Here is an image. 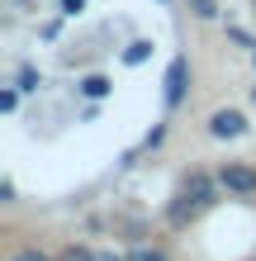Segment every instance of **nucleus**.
<instances>
[{
	"label": "nucleus",
	"instance_id": "f257e3e1",
	"mask_svg": "<svg viewBox=\"0 0 256 261\" xmlns=\"http://www.w3.org/2000/svg\"><path fill=\"white\" fill-rule=\"evenodd\" d=\"M190 81H194L190 57H185V53H176L171 62H166V76H161V105H166V114H176L180 105H185V95H190Z\"/></svg>",
	"mask_w": 256,
	"mask_h": 261
},
{
	"label": "nucleus",
	"instance_id": "f03ea898",
	"mask_svg": "<svg viewBox=\"0 0 256 261\" xmlns=\"http://www.w3.org/2000/svg\"><path fill=\"white\" fill-rule=\"evenodd\" d=\"M180 190H185V199H190L200 214H209V209L223 199V180H218V171H204V166H194V171H185Z\"/></svg>",
	"mask_w": 256,
	"mask_h": 261
},
{
	"label": "nucleus",
	"instance_id": "7ed1b4c3",
	"mask_svg": "<svg viewBox=\"0 0 256 261\" xmlns=\"http://www.w3.org/2000/svg\"><path fill=\"white\" fill-rule=\"evenodd\" d=\"M204 133L214 138V143H233V138L251 133V119H247V110H237V105H218V110L204 119Z\"/></svg>",
	"mask_w": 256,
	"mask_h": 261
},
{
	"label": "nucleus",
	"instance_id": "20e7f679",
	"mask_svg": "<svg viewBox=\"0 0 256 261\" xmlns=\"http://www.w3.org/2000/svg\"><path fill=\"white\" fill-rule=\"evenodd\" d=\"M218 180H223V195H233V199H251L256 195V166L251 162H223Z\"/></svg>",
	"mask_w": 256,
	"mask_h": 261
},
{
	"label": "nucleus",
	"instance_id": "39448f33",
	"mask_svg": "<svg viewBox=\"0 0 256 261\" xmlns=\"http://www.w3.org/2000/svg\"><path fill=\"white\" fill-rule=\"evenodd\" d=\"M76 95L90 100V105H100V100H109V95H114V81H109L104 71H86L81 81H76Z\"/></svg>",
	"mask_w": 256,
	"mask_h": 261
},
{
	"label": "nucleus",
	"instance_id": "423d86ee",
	"mask_svg": "<svg viewBox=\"0 0 256 261\" xmlns=\"http://www.w3.org/2000/svg\"><path fill=\"white\" fill-rule=\"evenodd\" d=\"M161 219H166V228H185V223H194V219H200V209H194L190 199H185V190H176Z\"/></svg>",
	"mask_w": 256,
	"mask_h": 261
},
{
	"label": "nucleus",
	"instance_id": "0eeeda50",
	"mask_svg": "<svg viewBox=\"0 0 256 261\" xmlns=\"http://www.w3.org/2000/svg\"><path fill=\"white\" fill-rule=\"evenodd\" d=\"M14 86H19L24 95H38V90H43V71H38L34 62H24L19 71H14Z\"/></svg>",
	"mask_w": 256,
	"mask_h": 261
},
{
	"label": "nucleus",
	"instance_id": "6e6552de",
	"mask_svg": "<svg viewBox=\"0 0 256 261\" xmlns=\"http://www.w3.org/2000/svg\"><path fill=\"white\" fill-rule=\"evenodd\" d=\"M147 57H152V38H133L124 48V67H143Z\"/></svg>",
	"mask_w": 256,
	"mask_h": 261
},
{
	"label": "nucleus",
	"instance_id": "1a4fd4ad",
	"mask_svg": "<svg viewBox=\"0 0 256 261\" xmlns=\"http://www.w3.org/2000/svg\"><path fill=\"white\" fill-rule=\"evenodd\" d=\"M190 14H194V19H204V24H214L218 19V0H190Z\"/></svg>",
	"mask_w": 256,
	"mask_h": 261
},
{
	"label": "nucleus",
	"instance_id": "9d476101",
	"mask_svg": "<svg viewBox=\"0 0 256 261\" xmlns=\"http://www.w3.org/2000/svg\"><path fill=\"white\" fill-rule=\"evenodd\" d=\"M19 95H24V90L10 81L5 90H0V114H14V110H19Z\"/></svg>",
	"mask_w": 256,
	"mask_h": 261
},
{
	"label": "nucleus",
	"instance_id": "9b49d317",
	"mask_svg": "<svg viewBox=\"0 0 256 261\" xmlns=\"http://www.w3.org/2000/svg\"><path fill=\"white\" fill-rule=\"evenodd\" d=\"M100 252L95 247H81V242H67V247H62V261H95Z\"/></svg>",
	"mask_w": 256,
	"mask_h": 261
},
{
	"label": "nucleus",
	"instance_id": "f8f14e48",
	"mask_svg": "<svg viewBox=\"0 0 256 261\" xmlns=\"http://www.w3.org/2000/svg\"><path fill=\"white\" fill-rule=\"evenodd\" d=\"M5 261H62V256H52V252H38V247H19V252H10Z\"/></svg>",
	"mask_w": 256,
	"mask_h": 261
},
{
	"label": "nucleus",
	"instance_id": "ddd939ff",
	"mask_svg": "<svg viewBox=\"0 0 256 261\" xmlns=\"http://www.w3.org/2000/svg\"><path fill=\"white\" fill-rule=\"evenodd\" d=\"M128 261H171V256H166V247H133Z\"/></svg>",
	"mask_w": 256,
	"mask_h": 261
},
{
	"label": "nucleus",
	"instance_id": "4468645a",
	"mask_svg": "<svg viewBox=\"0 0 256 261\" xmlns=\"http://www.w3.org/2000/svg\"><path fill=\"white\" fill-rule=\"evenodd\" d=\"M161 143H166V124H157L152 133H147V138H143V152H157Z\"/></svg>",
	"mask_w": 256,
	"mask_h": 261
},
{
	"label": "nucleus",
	"instance_id": "2eb2a0df",
	"mask_svg": "<svg viewBox=\"0 0 256 261\" xmlns=\"http://www.w3.org/2000/svg\"><path fill=\"white\" fill-rule=\"evenodd\" d=\"M228 38H233V43H242V48H247V53L256 48V38L247 34V29H237V24H228Z\"/></svg>",
	"mask_w": 256,
	"mask_h": 261
},
{
	"label": "nucleus",
	"instance_id": "dca6fc26",
	"mask_svg": "<svg viewBox=\"0 0 256 261\" xmlns=\"http://www.w3.org/2000/svg\"><path fill=\"white\" fill-rule=\"evenodd\" d=\"M14 199H19V190H14V180L5 176V180H0V204H14Z\"/></svg>",
	"mask_w": 256,
	"mask_h": 261
},
{
	"label": "nucleus",
	"instance_id": "f3484780",
	"mask_svg": "<svg viewBox=\"0 0 256 261\" xmlns=\"http://www.w3.org/2000/svg\"><path fill=\"white\" fill-rule=\"evenodd\" d=\"M81 10H86V0H62V14H67V19H76Z\"/></svg>",
	"mask_w": 256,
	"mask_h": 261
},
{
	"label": "nucleus",
	"instance_id": "a211bd4d",
	"mask_svg": "<svg viewBox=\"0 0 256 261\" xmlns=\"http://www.w3.org/2000/svg\"><path fill=\"white\" fill-rule=\"evenodd\" d=\"M95 261H128V256H124V252H100Z\"/></svg>",
	"mask_w": 256,
	"mask_h": 261
},
{
	"label": "nucleus",
	"instance_id": "6ab92c4d",
	"mask_svg": "<svg viewBox=\"0 0 256 261\" xmlns=\"http://www.w3.org/2000/svg\"><path fill=\"white\" fill-rule=\"evenodd\" d=\"M251 110H256V86H251Z\"/></svg>",
	"mask_w": 256,
	"mask_h": 261
},
{
	"label": "nucleus",
	"instance_id": "aec40b11",
	"mask_svg": "<svg viewBox=\"0 0 256 261\" xmlns=\"http://www.w3.org/2000/svg\"><path fill=\"white\" fill-rule=\"evenodd\" d=\"M251 71H256V48H251Z\"/></svg>",
	"mask_w": 256,
	"mask_h": 261
},
{
	"label": "nucleus",
	"instance_id": "412c9836",
	"mask_svg": "<svg viewBox=\"0 0 256 261\" xmlns=\"http://www.w3.org/2000/svg\"><path fill=\"white\" fill-rule=\"evenodd\" d=\"M157 5H171V0H157Z\"/></svg>",
	"mask_w": 256,
	"mask_h": 261
},
{
	"label": "nucleus",
	"instance_id": "4be33fe9",
	"mask_svg": "<svg viewBox=\"0 0 256 261\" xmlns=\"http://www.w3.org/2000/svg\"><path fill=\"white\" fill-rule=\"evenodd\" d=\"M251 10H256V0H251Z\"/></svg>",
	"mask_w": 256,
	"mask_h": 261
},
{
	"label": "nucleus",
	"instance_id": "5701e85b",
	"mask_svg": "<svg viewBox=\"0 0 256 261\" xmlns=\"http://www.w3.org/2000/svg\"><path fill=\"white\" fill-rule=\"evenodd\" d=\"M251 261H256V256H251Z\"/></svg>",
	"mask_w": 256,
	"mask_h": 261
}]
</instances>
